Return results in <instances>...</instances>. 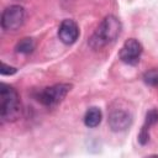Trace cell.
<instances>
[{
    "instance_id": "obj_1",
    "label": "cell",
    "mask_w": 158,
    "mask_h": 158,
    "mask_svg": "<svg viewBox=\"0 0 158 158\" xmlns=\"http://www.w3.org/2000/svg\"><path fill=\"white\" fill-rule=\"evenodd\" d=\"M120 32H121V23L118 19L112 15H109L101 21L96 31L89 38V46L93 49H100L106 44L115 42Z\"/></svg>"
},
{
    "instance_id": "obj_2",
    "label": "cell",
    "mask_w": 158,
    "mask_h": 158,
    "mask_svg": "<svg viewBox=\"0 0 158 158\" xmlns=\"http://www.w3.org/2000/svg\"><path fill=\"white\" fill-rule=\"evenodd\" d=\"M21 111L20 96L17 91L6 84H1L0 89V112L4 121H14Z\"/></svg>"
},
{
    "instance_id": "obj_3",
    "label": "cell",
    "mask_w": 158,
    "mask_h": 158,
    "mask_svg": "<svg viewBox=\"0 0 158 158\" xmlns=\"http://www.w3.org/2000/svg\"><path fill=\"white\" fill-rule=\"evenodd\" d=\"M70 89H72V84H68V83L54 84L52 86H47L42 89L37 95V100L42 105L52 107V106L58 105L67 96Z\"/></svg>"
},
{
    "instance_id": "obj_4",
    "label": "cell",
    "mask_w": 158,
    "mask_h": 158,
    "mask_svg": "<svg viewBox=\"0 0 158 158\" xmlns=\"http://www.w3.org/2000/svg\"><path fill=\"white\" fill-rule=\"evenodd\" d=\"M25 20V10L20 5H11L1 14V27L5 31H15L22 26Z\"/></svg>"
},
{
    "instance_id": "obj_5",
    "label": "cell",
    "mask_w": 158,
    "mask_h": 158,
    "mask_svg": "<svg viewBox=\"0 0 158 158\" xmlns=\"http://www.w3.org/2000/svg\"><path fill=\"white\" fill-rule=\"evenodd\" d=\"M142 52H143L142 44L136 38H128L127 41H125L123 46L121 47L118 56H120V59L126 64L135 65L139 62Z\"/></svg>"
},
{
    "instance_id": "obj_6",
    "label": "cell",
    "mask_w": 158,
    "mask_h": 158,
    "mask_svg": "<svg viewBox=\"0 0 158 158\" xmlns=\"http://www.w3.org/2000/svg\"><path fill=\"white\" fill-rule=\"evenodd\" d=\"M132 123V114L123 107L111 109L109 114V126L115 132H121L128 128Z\"/></svg>"
},
{
    "instance_id": "obj_7",
    "label": "cell",
    "mask_w": 158,
    "mask_h": 158,
    "mask_svg": "<svg viewBox=\"0 0 158 158\" xmlns=\"http://www.w3.org/2000/svg\"><path fill=\"white\" fill-rule=\"evenodd\" d=\"M58 37L64 44H73L79 37V27L73 20H63L58 28Z\"/></svg>"
},
{
    "instance_id": "obj_8",
    "label": "cell",
    "mask_w": 158,
    "mask_h": 158,
    "mask_svg": "<svg viewBox=\"0 0 158 158\" xmlns=\"http://www.w3.org/2000/svg\"><path fill=\"white\" fill-rule=\"evenodd\" d=\"M158 122V110L152 109L146 114L144 123L141 128V132L138 135V141L141 144H146L149 141V127Z\"/></svg>"
},
{
    "instance_id": "obj_9",
    "label": "cell",
    "mask_w": 158,
    "mask_h": 158,
    "mask_svg": "<svg viewBox=\"0 0 158 158\" xmlns=\"http://www.w3.org/2000/svg\"><path fill=\"white\" fill-rule=\"evenodd\" d=\"M101 118H102V114H101V110L99 107H90L86 112H85V116H84V123L85 126L93 128V127H96L100 125L101 122Z\"/></svg>"
},
{
    "instance_id": "obj_10",
    "label": "cell",
    "mask_w": 158,
    "mask_h": 158,
    "mask_svg": "<svg viewBox=\"0 0 158 158\" xmlns=\"http://www.w3.org/2000/svg\"><path fill=\"white\" fill-rule=\"evenodd\" d=\"M143 81L147 85L158 88V68H153V69L147 70L143 74Z\"/></svg>"
},
{
    "instance_id": "obj_11",
    "label": "cell",
    "mask_w": 158,
    "mask_h": 158,
    "mask_svg": "<svg viewBox=\"0 0 158 158\" xmlns=\"http://www.w3.org/2000/svg\"><path fill=\"white\" fill-rule=\"evenodd\" d=\"M33 48H35V44H33V41L31 38H23L16 46V51L19 53H23V54L31 53L33 51Z\"/></svg>"
},
{
    "instance_id": "obj_12",
    "label": "cell",
    "mask_w": 158,
    "mask_h": 158,
    "mask_svg": "<svg viewBox=\"0 0 158 158\" xmlns=\"http://www.w3.org/2000/svg\"><path fill=\"white\" fill-rule=\"evenodd\" d=\"M14 73H16V68L10 67V65H6L5 63L1 64V74L2 75H11Z\"/></svg>"
}]
</instances>
